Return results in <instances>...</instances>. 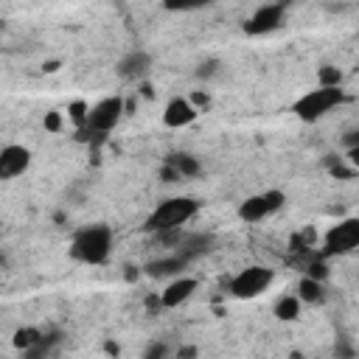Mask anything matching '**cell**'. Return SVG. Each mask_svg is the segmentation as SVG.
Here are the masks:
<instances>
[{"label":"cell","mask_w":359,"mask_h":359,"mask_svg":"<svg viewBox=\"0 0 359 359\" xmlns=\"http://www.w3.org/2000/svg\"><path fill=\"white\" fill-rule=\"evenodd\" d=\"M196 118H199V109H196V104H194L191 98H185V95H174V98L163 107V126H168V129H185V126H191Z\"/></svg>","instance_id":"11"},{"label":"cell","mask_w":359,"mask_h":359,"mask_svg":"<svg viewBox=\"0 0 359 359\" xmlns=\"http://www.w3.org/2000/svg\"><path fill=\"white\" fill-rule=\"evenodd\" d=\"M345 163L351 165V171H359V146H348L345 149Z\"/></svg>","instance_id":"17"},{"label":"cell","mask_w":359,"mask_h":359,"mask_svg":"<svg viewBox=\"0 0 359 359\" xmlns=\"http://www.w3.org/2000/svg\"><path fill=\"white\" fill-rule=\"evenodd\" d=\"M342 143H345V149H348V146H359V126H356V129H351V132L342 137Z\"/></svg>","instance_id":"18"},{"label":"cell","mask_w":359,"mask_h":359,"mask_svg":"<svg viewBox=\"0 0 359 359\" xmlns=\"http://www.w3.org/2000/svg\"><path fill=\"white\" fill-rule=\"evenodd\" d=\"M202 202L194 199V196H168L163 202H157L151 208V213L143 219V233L149 236H163V233H174V230H182L196 213H199Z\"/></svg>","instance_id":"1"},{"label":"cell","mask_w":359,"mask_h":359,"mask_svg":"<svg viewBox=\"0 0 359 359\" xmlns=\"http://www.w3.org/2000/svg\"><path fill=\"white\" fill-rule=\"evenodd\" d=\"M286 205V194L280 188H269V191H261V194H252L247 196L241 205H238V219L247 222V224H261L264 219L275 216L280 208Z\"/></svg>","instance_id":"5"},{"label":"cell","mask_w":359,"mask_h":359,"mask_svg":"<svg viewBox=\"0 0 359 359\" xmlns=\"http://www.w3.org/2000/svg\"><path fill=\"white\" fill-rule=\"evenodd\" d=\"M191 261L180 252H168V255H160V258H151L149 264H143V272L149 278H177L182 275V269L188 266Z\"/></svg>","instance_id":"13"},{"label":"cell","mask_w":359,"mask_h":359,"mask_svg":"<svg viewBox=\"0 0 359 359\" xmlns=\"http://www.w3.org/2000/svg\"><path fill=\"white\" fill-rule=\"evenodd\" d=\"M342 101H345V90L339 84H317L292 101V115L303 123H317L325 115H331Z\"/></svg>","instance_id":"3"},{"label":"cell","mask_w":359,"mask_h":359,"mask_svg":"<svg viewBox=\"0 0 359 359\" xmlns=\"http://www.w3.org/2000/svg\"><path fill=\"white\" fill-rule=\"evenodd\" d=\"M70 258L79 261V264H87V266H98V264H107L112 250H115V236H112V227L104 224V222H95V224H87V227H79L70 238Z\"/></svg>","instance_id":"2"},{"label":"cell","mask_w":359,"mask_h":359,"mask_svg":"<svg viewBox=\"0 0 359 359\" xmlns=\"http://www.w3.org/2000/svg\"><path fill=\"white\" fill-rule=\"evenodd\" d=\"M294 292L303 300V306H320L325 300V283H323V278H314V275H303L297 280Z\"/></svg>","instance_id":"14"},{"label":"cell","mask_w":359,"mask_h":359,"mask_svg":"<svg viewBox=\"0 0 359 359\" xmlns=\"http://www.w3.org/2000/svg\"><path fill=\"white\" fill-rule=\"evenodd\" d=\"M123 118V98L121 95H107L101 101H95L87 109V121H84V132L93 135H107L112 132Z\"/></svg>","instance_id":"7"},{"label":"cell","mask_w":359,"mask_h":359,"mask_svg":"<svg viewBox=\"0 0 359 359\" xmlns=\"http://www.w3.org/2000/svg\"><path fill=\"white\" fill-rule=\"evenodd\" d=\"M283 22H286V6L283 3H264L244 20L241 28L247 36H269V34L280 31Z\"/></svg>","instance_id":"8"},{"label":"cell","mask_w":359,"mask_h":359,"mask_svg":"<svg viewBox=\"0 0 359 359\" xmlns=\"http://www.w3.org/2000/svg\"><path fill=\"white\" fill-rule=\"evenodd\" d=\"M31 149L22 143H6L0 149V180H17L31 168Z\"/></svg>","instance_id":"9"},{"label":"cell","mask_w":359,"mask_h":359,"mask_svg":"<svg viewBox=\"0 0 359 359\" xmlns=\"http://www.w3.org/2000/svg\"><path fill=\"white\" fill-rule=\"evenodd\" d=\"M115 73H118L123 81H143V79L151 73V56H149V50L135 48V50L123 53V56L118 59V65H115Z\"/></svg>","instance_id":"12"},{"label":"cell","mask_w":359,"mask_h":359,"mask_svg":"<svg viewBox=\"0 0 359 359\" xmlns=\"http://www.w3.org/2000/svg\"><path fill=\"white\" fill-rule=\"evenodd\" d=\"M275 283V272L264 264H250L244 269H238L230 283H227V292L236 297V300H255L261 297L269 286Z\"/></svg>","instance_id":"4"},{"label":"cell","mask_w":359,"mask_h":359,"mask_svg":"<svg viewBox=\"0 0 359 359\" xmlns=\"http://www.w3.org/2000/svg\"><path fill=\"white\" fill-rule=\"evenodd\" d=\"M216 0H163V8L165 11H174V14H185V11H199V8H208L213 6Z\"/></svg>","instance_id":"16"},{"label":"cell","mask_w":359,"mask_h":359,"mask_svg":"<svg viewBox=\"0 0 359 359\" xmlns=\"http://www.w3.org/2000/svg\"><path fill=\"white\" fill-rule=\"evenodd\" d=\"M196 289H199V280L194 275H177L160 292V306L163 309H180L182 303H188L196 294Z\"/></svg>","instance_id":"10"},{"label":"cell","mask_w":359,"mask_h":359,"mask_svg":"<svg viewBox=\"0 0 359 359\" xmlns=\"http://www.w3.org/2000/svg\"><path fill=\"white\" fill-rule=\"evenodd\" d=\"M353 250H359V213L339 219L323 236V252L325 255H348Z\"/></svg>","instance_id":"6"},{"label":"cell","mask_w":359,"mask_h":359,"mask_svg":"<svg viewBox=\"0 0 359 359\" xmlns=\"http://www.w3.org/2000/svg\"><path fill=\"white\" fill-rule=\"evenodd\" d=\"M300 311H303V300L297 297V292H286V294L275 297V303H272V314L280 323H294L300 317Z\"/></svg>","instance_id":"15"}]
</instances>
